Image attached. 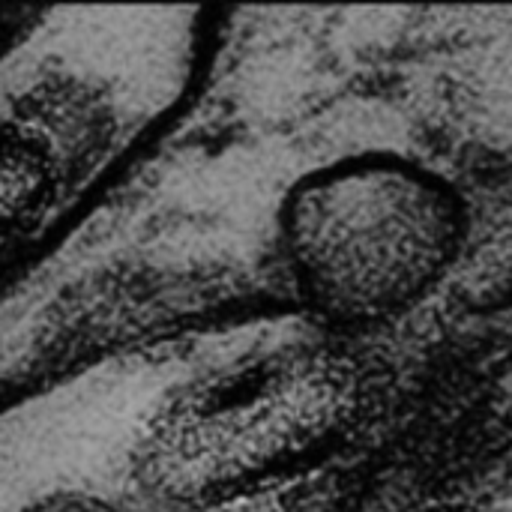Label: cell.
Wrapping results in <instances>:
<instances>
[{
	"label": "cell",
	"mask_w": 512,
	"mask_h": 512,
	"mask_svg": "<svg viewBox=\"0 0 512 512\" xmlns=\"http://www.w3.org/2000/svg\"><path fill=\"white\" fill-rule=\"evenodd\" d=\"M18 512H120L114 504L102 501L99 495H87V492H51L42 495L36 501H30L27 507Z\"/></svg>",
	"instance_id": "obj_4"
},
{
	"label": "cell",
	"mask_w": 512,
	"mask_h": 512,
	"mask_svg": "<svg viewBox=\"0 0 512 512\" xmlns=\"http://www.w3.org/2000/svg\"><path fill=\"white\" fill-rule=\"evenodd\" d=\"M432 147L474 180H512V6L456 12L420 81Z\"/></svg>",
	"instance_id": "obj_3"
},
{
	"label": "cell",
	"mask_w": 512,
	"mask_h": 512,
	"mask_svg": "<svg viewBox=\"0 0 512 512\" xmlns=\"http://www.w3.org/2000/svg\"><path fill=\"white\" fill-rule=\"evenodd\" d=\"M471 237L456 177L426 159L369 150L306 171L276 213L291 297L324 333L351 339L426 303Z\"/></svg>",
	"instance_id": "obj_2"
},
{
	"label": "cell",
	"mask_w": 512,
	"mask_h": 512,
	"mask_svg": "<svg viewBox=\"0 0 512 512\" xmlns=\"http://www.w3.org/2000/svg\"><path fill=\"white\" fill-rule=\"evenodd\" d=\"M450 512H468V510H450Z\"/></svg>",
	"instance_id": "obj_5"
},
{
	"label": "cell",
	"mask_w": 512,
	"mask_h": 512,
	"mask_svg": "<svg viewBox=\"0 0 512 512\" xmlns=\"http://www.w3.org/2000/svg\"><path fill=\"white\" fill-rule=\"evenodd\" d=\"M372 399L348 339L264 342L180 384L147 417L132 474L156 504L210 510L276 489L342 450Z\"/></svg>",
	"instance_id": "obj_1"
}]
</instances>
